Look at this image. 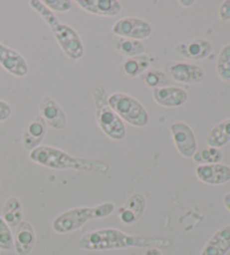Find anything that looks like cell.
Masks as SVG:
<instances>
[{
  "instance_id": "1",
  "label": "cell",
  "mask_w": 230,
  "mask_h": 255,
  "mask_svg": "<svg viewBox=\"0 0 230 255\" xmlns=\"http://www.w3.org/2000/svg\"><path fill=\"white\" fill-rule=\"evenodd\" d=\"M172 242L165 237L128 235L116 228H104L86 233L78 242V246L85 251L126 250L131 248L150 249L169 248Z\"/></svg>"
},
{
  "instance_id": "2",
  "label": "cell",
  "mask_w": 230,
  "mask_h": 255,
  "mask_svg": "<svg viewBox=\"0 0 230 255\" xmlns=\"http://www.w3.org/2000/svg\"><path fill=\"white\" fill-rule=\"evenodd\" d=\"M30 160L45 168L54 170H75L83 172L105 174L109 171V165L103 161L95 159L74 157L60 148L41 145L29 153Z\"/></svg>"
},
{
  "instance_id": "3",
  "label": "cell",
  "mask_w": 230,
  "mask_h": 255,
  "mask_svg": "<svg viewBox=\"0 0 230 255\" xmlns=\"http://www.w3.org/2000/svg\"><path fill=\"white\" fill-rule=\"evenodd\" d=\"M29 6L47 24L65 55L71 60H80L85 52V47H83V43L79 34L72 27L60 21L54 12L48 9L39 0H30Z\"/></svg>"
},
{
  "instance_id": "4",
  "label": "cell",
  "mask_w": 230,
  "mask_h": 255,
  "mask_svg": "<svg viewBox=\"0 0 230 255\" xmlns=\"http://www.w3.org/2000/svg\"><path fill=\"white\" fill-rule=\"evenodd\" d=\"M114 212L115 204L113 202H104L92 207L72 208L56 216L52 223V228L57 234H66L79 230L88 222L108 217Z\"/></svg>"
},
{
  "instance_id": "5",
  "label": "cell",
  "mask_w": 230,
  "mask_h": 255,
  "mask_svg": "<svg viewBox=\"0 0 230 255\" xmlns=\"http://www.w3.org/2000/svg\"><path fill=\"white\" fill-rule=\"evenodd\" d=\"M92 97L96 104V118L100 129L114 140H122L126 136L123 122L108 104V97L103 86L92 88Z\"/></svg>"
},
{
  "instance_id": "6",
  "label": "cell",
  "mask_w": 230,
  "mask_h": 255,
  "mask_svg": "<svg viewBox=\"0 0 230 255\" xmlns=\"http://www.w3.org/2000/svg\"><path fill=\"white\" fill-rule=\"evenodd\" d=\"M108 104L120 120L135 127L147 125L149 116L145 107L138 100L122 92H116L108 97Z\"/></svg>"
},
{
  "instance_id": "7",
  "label": "cell",
  "mask_w": 230,
  "mask_h": 255,
  "mask_svg": "<svg viewBox=\"0 0 230 255\" xmlns=\"http://www.w3.org/2000/svg\"><path fill=\"white\" fill-rule=\"evenodd\" d=\"M113 33L120 38L141 41L150 36L153 28L148 21L137 17H125L117 20L113 26Z\"/></svg>"
},
{
  "instance_id": "8",
  "label": "cell",
  "mask_w": 230,
  "mask_h": 255,
  "mask_svg": "<svg viewBox=\"0 0 230 255\" xmlns=\"http://www.w3.org/2000/svg\"><path fill=\"white\" fill-rule=\"evenodd\" d=\"M176 149L183 157H191L197 152V138L191 127L183 122H176L170 125Z\"/></svg>"
},
{
  "instance_id": "9",
  "label": "cell",
  "mask_w": 230,
  "mask_h": 255,
  "mask_svg": "<svg viewBox=\"0 0 230 255\" xmlns=\"http://www.w3.org/2000/svg\"><path fill=\"white\" fill-rule=\"evenodd\" d=\"M167 76L179 83H199L205 80L206 72L197 64L180 62L167 65Z\"/></svg>"
},
{
  "instance_id": "10",
  "label": "cell",
  "mask_w": 230,
  "mask_h": 255,
  "mask_svg": "<svg viewBox=\"0 0 230 255\" xmlns=\"http://www.w3.org/2000/svg\"><path fill=\"white\" fill-rule=\"evenodd\" d=\"M39 113H41V118L46 123V125L56 130L64 129L68 124V117L64 111L50 96H45L42 99L39 105Z\"/></svg>"
},
{
  "instance_id": "11",
  "label": "cell",
  "mask_w": 230,
  "mask_h": 255,
  "mask_svg": "<svg viewBox=\"0 0 230 255\" xmlns=\"http://www.w3.org/2000/svg\"><path fill=\"white\" fill-rule=\"evenodd\" d=\"M0 65L7 72L18 78L25 77L29 71L24 56L12 48L3 45L2 43H0Z\"/></svg>"
},
{
  "instance_id": "12",
  "label": "cell",
  "mask_w": 230,
  "mask_h": 255,
  "mask_svg": "<svg viewBox=\"0 0 230 255\" xmlns=\"http://www.w3.org/2000/svg\"><path fill=\"white\" fill-rule=\"evenodd\" d=\"M146 209V199L141 193H134L127 198V200L118 208V216L121 223L126 225L139 221V218L143 216Z\"/></svg>"
},
{
  "instance_id": "13",
  "label": "cell",
  "mask_w": 230,
  "mask_h": 255,
  "mask_svg": "<svg viewBox=\"0 0 230 255\" xmlns=\"http://www.w3.org/2000/svg\"><path fill=\"white\" fill-rule=\"evenodd\" d=\"M196 174L201 182L210 186H220L230 181V166L221 163L199 165Z\"/></svg>"
},
{
  "instance_id": "14",
  "label": "cell",
  "mask_w": 230,
  "mask_h": 255,
  "mask_svg": "<svg viewBox=\"0 0 230 255\" xmlns=\"http://www.w3.org/2000/svg\"><path fill=\"white\" fill-rule=\"evenodd\" d=\"M153 98L155 103L165 108H176L187 103L188 92L182 88L167 86L153 90Z\"/></svg>"
},
{
  "instance_id": "15",
  "label": "cell",
  "mask_w": 230,
  "mask_h": 255,
  "mask_svg": "<svg viewBox=\"0 0 230 255\" xmlns=\"http://www.w3.org/2000/svg\"><path fill=\"white\" fill-rule=\"evenodd\" d=\"M175 51L182 58L189 60H205L211 54L212 45L209 41L203 38H196L191 41H183L175 46Z\"/></svg>"
},
{
  "instance_id": "16",
  "label": "cell",
  "mask_w": 230,
  "mask_h": 255,
  "mask_svg": "<svg viewBox=\"0 0 230 255\" xmlns=\"http://www.w3.org/2000/svg\"><path fill=\"white\" fill-rule=\"evenodd\" d=\"M35 243H36V235L33 226L28 222L23 221L16 228L14 250L18 255H28L33 251Z\"/></svg>"
},
{
  "instance_id": "17",
  "label": "cell",
  "mask_w": 230,
  "mask_h": 255,
  "mask_svg": "<svg viewBox=\"0 0 230 255\" xmlns=\"http://www.w3.org/2000/svg\"><path fill=\"white\" fill-rule=\"evenodd\" d=\"M230 251V225L220 227L207 242L200 255H226Z\"/></svg>"
},
{
  "instance_id": "18",
  "label": "cell",
  "mask_w": 230,
  "mask_h": 255,
  "mask_svg": "<svg viewBox=\"0 0 230 255\" xmlns=\"http://www.w3.org/2000/svg\"><path fill=\"white\" fill-rule=\"evenodd\" d=\"M79 7L97 16L113 17L121 10L120 2L117 0H77Z\"/></svg>"
},
{
  "instance_id": "19",
  "label": "cell",
  "mask_w": 230,
  "mask_h": 255,
  "mask_svg": "<svg viewBox=\"0 0 230 255\" xmlns=\"http://www.w3.org/2000/svg\"><path fill=\"white\" fill-rule=\"evenodd\" d=\"M47 125L41 117L35 118L28 123L23 134V145L26 149L32 152L33 149L41 146L42 140L45 137Z\"/></svg>"
},
{
  "instance_id": "20",
  "label": "cell",
  "mask_w": 230,
  "mask_h": 255,
  "mask_svg": "<svg viewBox=\"0 0 230 255\" xmlns=\"http://www.w3.org/2000/svg\"><path fill=\"white\" fill-rule=\"evenodd\" d=\"M23 205L17 197H9L2 206V219L10 228H17L23 222Z\"/></svg>"
},
{
  "instance_id": "21",
  "label": "cell",
  "mask_w": 230,
  "mask_h": 255,
  "mask_svg": "<svg viewBox=\"0 0 230 255\" xmlns=\"http://www.w3.org/2000/svg\"><path fill=\"white\" fill-rule=\"evenodd\" d=\"M230 142V118L220 122L210 130L207 137L208 146L220 148Z\"/></svg>"
},
{
  "instance_id": "22",
  "label": "cell",
  "mask_w": 230,
  "mask_h": 255,
  "mask_svg": "<svg viewBox=\"0 0 230 255\" xmlns=\"http://www.w3.org/2000/svg\"><path fill=\"white\" fill-rule=\"evenodd\" d=\"M150 59L148 55L141 54L134 58H128L121 65V70L127 78H135L148 69Z\"/></svg>"
},
{
  "instance_id": "23",
  "label": "cell",
  "mask_w": 230,
  "mask_h": 255,
  "mask_svg": "<svg viewBox=\"0 0 230 255\" xmlns=\"http://www.w3.org/2000/svg\"><path fill=\"white\" fill-rule=\"evenodd\" d=\"M115 48L118 53H120L127 58H134L144 54L145 46L140 41L136 39H128V38H118L115 42Z\"/></svg>"
},
{
  "instance_id": "24",
  "label": "cell",
  "mask_w": 230,
  "mask_h": 255,
  "mask_svg": "<svg viewBox=\"0 0 230 255\" xmlns=\"http://www.w3.org/2000/svg\"><path fill=\"white\" fill-rule=\"evenodd\" d=\"M223 152L219 148L207 146L200 149H197V152L193 155V161L197 162L200 165L206 164H217L220 163L223 160Z\"/></svg>"
},
{
  "instance_id": "25",
  "label": "cell",
  "mask_w": 230,
  "mask_h": 255,
  "mask_svg": "<svg viewBox=\"0 0 230 255\" xmlns=\"http://www.w3.org/2000/svg\"><path fill=\"white\" fill-rule=\"evenodd\" d=\"M216 70L221 80L230 82V44L224 46L219 52Z\"/></svg>"
},
{
  "instance_id": "26",
  "label": "cell",
  "mask_w": 230,
  "mask_h": 255,
  "mask_svg": "<svg viewBox=\"0 0 230 255\" xmlns=\"http://www.w3.org/2000/svg\"><path fill=\"white\" fill-rule=\"evenodd\" d=\"M141 80L147 87L153 88V89H158V88L169 86L170 78L166 73L160 71V70L150 69L143 74Z\"/></svg>"
},
{
  "instance_id": "27",
  "label": "cell",
  "mask_w": 230,
  "mask_h": 255,
  "mask_svg": "<svg viewBox=\"0 0 230 255\" xmlns=\"http://www.w3.org/2000/svg\"><path fill=\"white\" fill-rule=\"evenodd\" d=\"M0 250H14V235L11 233V228L1 217H0Z\"/></svg>"
},
{
  "instance_id": "28",
  "label": "cell",
  "mask_w": 230,
  "mask_h": 255,
  "mask_svg": "<svg viewBox=\"0 0 230 255\" xmlns=\"http://www.w3.org/2000/svg\"><path fill=\"white\" fill-rule=\"evenodd\" d=\"M51 11L65 12L72 8V1L70 0H44L42 1Z\"/></svg>"
},
{
  "instance_id": "29",
  "label": "cell",
  "mask_w": 230,
  "mask_h": 255,
  "mask_svg": "<svg viewBox=\"0 0 230 255\" xmlns=\"http://www.w3.org/2000/svg\"><path fill=\"white\" fill-rule=\"evenodd\" d=\"M218 15L221 21L230 20V0H225V1L221 2Z\"/></svg>"
},
{
  "instance_id": "30",
  "label": "cell",
  "mask_w": 230,
  "mask_h": 255,
  "mask_svg": "<svg viewBox=\"0 0 230 255\" xmlns=\"http://www.w3.org/2000/svg\"><path fill=\"white\" fill-rule=\"evenodd\" d=\"M11 116L10 105L5 100L0 99V123L7 121Z\"/></svg>"
},
{
  "instance_id": "31",
  "label": "cell",
  "mask_w": 230,
  "mask_h": 255,
  "mask_svg": "<svg viewBox=\"0 0 230 255\" xmlns=\"http://www.w3.org/2000/svg\"><path fill=\"white\" fill-rule=\"evenodd\" d=\"M144 255H163L162 252L160 251V249L156 248H150L146 250V252Z\"/></svg>"
},
{
  "instance_id": "32",
  "label": "cell",
  "mask_w": 230,
  "mask_h": 255,
  "mask_svg": "<svg viewBox=\"0 0 230 255\" xmlns=\"http://www.w3.org/2000/svg\"><path fill=\"white\" fill-rule=\"evenodd\" d=\"M223 202H224V206H225V208L227 209L228 212L230 213V192H229V193H226V195L224 196Z\"/></svg>"
},
{
  "instance_id": "33",
  "label": "cell",
  "mask_w": 230,
  "mask_h": 255,
  "mask_svg": "<svg viewBox=\"0 0 230 255\" xmlns=\"http://www.w3.org/2000/svg\"><path fill=\"white\" fill-rule=\"evenodd\" d=\"M194 2H196L194 0H180L179 1V3L182 7H190V6H192Z\"/></svg>"
}]
</instances>
